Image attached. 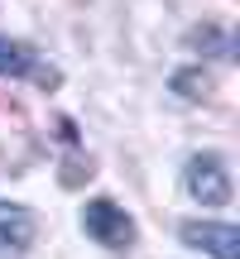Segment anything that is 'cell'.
Masks as SVG:
<instances>
[{
    "label": "cell",
    "mask_w": 240,
    "mask_h": 259,
    "mask_svg": "<svg viewBox=\"0 0 240 259\" xmlns=\"http://www.w3.org/2000/svg\"><path fill=\"white\" fill-rule=\"evenodd\" d=\"M183 192L192 197L197 206H226L231 202V168H226L221 154H192L183 163Z\"/></svg>",
    "instance_id": "cell-1"
},
{
    "label": "cell",
    "mask_w": 240,
    "mask_h": 259,
    "mask_svg": "<svg viewBox=\"0 0 240 259\" xmlns=\"http://www.w3.org/2000/svg\"><path fill=\"white\" fill-rule=\"evenodd\" d=\"M82 231L111 254H125L130 245H135V221H130L125 206H115L111 197H92V202L82 206Z\"/></svg>",
    "instance_id": "cell-2"
},
{
    "label": "cell",
    "mask_w": 240,
    "mask_h": 259,
    "mask_svg": "<svg viewBox=\"0 0 240 259\" xmlns=\"http://www.w3.org/2000/svg\"><path fill=\"white\" fill-rule=\"evenodd\" d=\"M178 235H183V245H192L212 259H240V231L226 221H183Z\"/></svg>",
    "instance_id": "cell-3"
},
{
    "label": "cell",
    "mask_w": 240,
    "mask_h": 259,
    "mask_svg": "<svg viewBox=\"0 0 240 259\" xmlns=\"http://www.w3.org/2000/svg\"><path fill=\"white\" fill-rule=\"evenodd\" d=\"M34 245V211L19 202H0V259H24Z\"/></svg>",
    "instance_id": "cell-4"
},
{
    "label": "cell",
    "mask_w": 240,
    "mask_h": 259,
    "mask_svg": "<svg viewBox=\"0 0 240 259\" xmlns=\"http://www.w3.org/2000/svg\"><path fill=\"white\" fill-rule=\"evenodd\" d=\"M34 67H38V58H34V48L24 38L0 34V77H29Z\"/></svg>",
    "instance_id": "cell-5"
},
{
    "label": "cell",
    "mask_w": 240,
    "mask_h": 259,
    "mask_svg": "<svg viewBox=\"0 0 240 259\" xmlns=\"http://www.w3.org/2000/svg\"><path fill=\"white\" fill-rule=\"evenodd\" d=\"M173 92L183 96V101H207V92H212V77H207L202 67H183V72H173Z\"/></svg>",
    "instance_id": "cell-6"
},
{
    "label": "cell",
    "mask_w": 240,
    "mask_h": 259,
    "mask_svg": "<svg viewBox=\"0 0 240 259\" xmlns=\"http://www.w3.org/2000/svg\"><path fill=\"white\" fill-rule=\"evenodd\" d=\"M187 44H192V48H207L212 58H231V53H235V44H231V38H226L216 24H202V29H192V34H187Z\"/></svg>",
    "instance_id": "cell-7"
}]
</instances>
